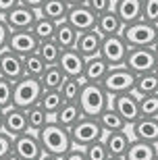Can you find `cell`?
<instances>
[{
  "label": "cell",
  "mask_w": 158,
  "mask_h": 160,
  "mask_svg": "<svg viewBox=\"0 0 158 160\" xmlns=\"http://www.w3.org/2000/svg\"><path fill=\"white\" fill-rule=\"evenodd\" d=\"M64 104L63 96H60L59 89H42L40 94V100H38V106L44 108L46 110V114H50V117H54V114L59 112V108Z\"/></svg>",
  "instance_id": "4316f807"
},
{
  "label": "cell",
  "mask_w": 158,
  "mask_h": 160,
  "mask_svg": "<svg viewBox=\"0 0 158 160\" xmlns=\"http://www.w3.org/2000/svg\"><path fill=\"white\" fill-rule=\"evenodd\" d=\"M2 160H21V158H19V156H17V154H15V152L11 150V152H8V154H6V156H4Z\"/></svg>",
  "instance_id": "bcb514c9"
},
{
  "label": "cell",
  "mask_w": 158,
  "mask_h": 160,
  "mask_svg": "<svg viewBox=\"0 0 158 160\" xmlns=\"http://www.w3.org/2000/svg\"><path fill=\"white\" fill-rule=\"evenodd\" d=\"M125 67L133 75H144V73H152L156 67V56L150 48H129L127 56H125Z\"/></svg>",
  "instance_id": "52a82bcc"
},
{
  "label": "cell",
  "mask_w": 158,
  "mask_h": 160,
  "mask_svg": "<svg viewBox=\"0 0 158 160\" xmlns=\"http://www.w3.org/2000/svg\"><path fill=\"white\" fill-rule=\"evenodd\" d=\"M79 36V31H75L67 21H60L56 23V29H54V44L60 48V50H69V48L75 46V40Z\"/></svg>",
  "instance_id": "484cf974"
},
{
  "label": "cell",
  "mask_w": 158,
  "mask_h": 160,
  "mask_svg": "<svg viewBox=\"0 0 158 160\" xmlns=\"http://www.w3.org/2000/svg\"><path fill=\"white\" fill-rule=\"evenodd\" d=\"M98 123H100V127L104 129V133H106V131H123V129H129L127 125H125V121L119 117L117 110H115L112 106H108L104 112H100Z\"/></svg>",
  "instance_id": "f546056e"
},
{
  "label": "cell",
  "mask_w": 158,
  "mask_h": 160,
  "mask_svg": "<svg viewBox=\"0 0 158 160\" xmlns=\"http://www.w3.org/2000/svg\"><path fill=\"white\" fill-rule=\"evenodd\" d=\"M150 50H152V52H154V56H156V60H158V38H156V40H154V44H152V46H150Z\"/></svg>",
  "instance_id": "7dc6e473"
},
{
  "label": "cell",
  "mask_w": 158,
  "mask_h": 160,
  "mask_svg": "<svg viewBox=\"0 0 158 160\" xmlns=\"http://www.w3.org/2000/svg\"><path fill=\"white\" fill-rule=\"evenodd\" d=\"M0 77L8 79L11 83L19 81L23 77V58L13 54L11 50H2L0 52Z\"/></svg>",
  "instance_id": "e0dca14e"
},
{
  "label": "cell",
  "mask_w": 158,
  "mask_h": 160,
  "mask_svg": "<svg viewBox=\"0 0 158 160\" xmlns=\"http://www.w3.org/2000/svg\"><path fill=\"white\" fill-rule=\"evenodd\" d=\"M0 131H2V108H0Z\"/></svg>",
  "instance_id": "f5cc1de1"
},
{
  "label": "cell",
  "mask_w": 158,
  "mask_h": 160,
  "mask_svg": "<svg viewBox=\"0 0 158 160\" xmlns=\"http://www.w3.org/2000/svg\"><path fill=\"white\" fill-rule=\"evenodd\" d=\"M19 4L27 6V8H33V11H40V6L44 4V0H19Z\"/></svg>",
  "instance_id": "f6af8a7d"
},
{
  "label": "cell",
  "mask_w": 158,
  "mask_h": 160,
  "mask_svg": "<svg viewBox=\"0 0 158 160\" xmlns=\"http://www.w3.org/2000/svg\"><path fill=\"white\" fill-rule=\"evenodd\" d=\"M40 160H60V158H56V156H48V154H44Z\"/></svg>",
  "instance_id": "681fc988"
},
{
  "label": "cell",
  "mask_w": 158,
  "mask_h": 160,
  "mask_svg": "<svg viewBox=\"0 0 158 160\" xmlns=\"http://www.w3.org/2000/svg\"><path fill=\"white\" fill-rule=\"evenodd\" d=\"M11 150H13V137L6 135L4 131H0V160L4 158Z\"/></svg>",
  "instance_id": "60d3db41"
},
{
  "label": "cell",
  "mask_w": 158,
  "mask_h": 160,
  "mask_svg": "<svg viewBox=\"0 0 158 160\" xmlns=\"http://www.w3.org/2000/svg\"><path fill=\"white\" fill-rule=\"evenodd\" d=\"M156 148H158V143H156Z\"/></svg>",
  "instance_id": "9f6ffc18"
},
{
  "label": "cell",
  "mask_w": 158,
  "mask_h": 160,
  "mask_svg": "<svg viewBox=\"0 0 158 160\" xmlns=\"http://www.w3.org/2000/svg\"><path fill=\"white\" fill-rule=\"evenodd\" d=\"M154 75L158 77V60H156V67H154Z\"/></svg>",
  "instance_id": "816d5d0a"
},
{
  "label": "cell",
  "mask_w": 158,
  "mask_h": 160,
  "mask_svg": "<svg viewBox=\"0 0 158 160\" xmlns=\"http://www.w3.org/2000/svg\"><path fill=\"white\" fill-rule=\"evenodd\" d=\"M46 62L38 56V54H29V56H23V77H31V79H40L42 73L46 71Z\"/></svg>",
  "instance_id": "d6a6232c"
},
{
  "label": "cell",
  "mask_w": 158,
  "mask_h": 160,
  "mask_svg": "<svg viewBox=\"0 0 158 160\" xmlns=\"http://www.w3.org/2000/svg\"><path fill=\"white\" fill-rule=\"evenodd\" d=\"M137 104H140V117H156L158 119V94L140 96Z\"/></svg>",
  "instance_id": "d590c367"
},
{
  "label": "cell",
  "mask_w": 158,
  "mask_h": 160,
  "mask_svg": "<svg viewBox=\"0 0 158 160\" xmlns=\"http://www.w3.org/2000/svg\"><path fill=\"white\" fill-rule=\"evenodd\" d=\"M81 79H71L67 77L63 81V85H60V96H63L64 102H77L79 100V94H81Z\"/></svg>",
  "instance_id": "e575fe53"
},
{
  "label": "cell",
  "mask_w": 158,
  "mask_h": 160,
  "mask_svg": "<svg viewBox=\"0 0 158 160\" xmlns=\"http://www.w3.org/2000/svg\"><path fill=\"white\" fill-rule=\"evenodd\" d=\"M13 152L21 160H40L42 156H44L42 146H40V142H38V135L31 133V131L13 137Z\"/></svg>",
  "instance_id": "30bf717a"
},
{
  "label": "cell",
  "mask_w": 158,
  "mask_h": 160,
  "mask_svg": "<svg viewBox=\"0 0 158 160\" xmlns=\"http://www.w3.org/2000/svg\"><path fill=\"white\" fill-rule=\"evenodd\" d=\"M154 160H158V156H156V158H154Z\"/></svg>",
  "instance_id": "11a10c76"
},
{
  "label": "cell",
  "mask_w": 158,
  "mask_h": 160,
  "mask_svg": "<svg viewBox=\"0 0 158 160\" xmlns=\"http://www.w3.org/2000/svg\"><path fill=\"white\" fill-rule=\"evenodd\" d=\"M108 160H125L123 156H108Z\"/></svg>",
  "instance_id": "f907efd6"
},
{
  "label": "cell",
  "mask_w": 158,
  "mask_h": 160,
  "mask_svg": "<svg viewBox=\"0 0 158 160\" xmlns=\"http://www.w3.org/2000/svg\"><path fill=\"white\" fill-rule=\"evenodd\" d=\"M25 119H27V129H29L31 133H38V131L50 121V114H46L44 108H40L35 104V106H29L25 110Z\"/></svg>",
  "instance_id": "4dcf8cb0"
},
{
  "label": "cell",
  "mask_w": 158,
  "mask_h": 160,
  "mask_svg": "<svg viewBox=\"0 0 158 160\" xmlns=\"http://www.w3.org/2000/svg\"><path fill=\"white\" fill-rule=\"evenodd\" d=\"M60 52H63V50L54 44V40L40 42V44H38V50H35V54H38V56L46 62V65H56V62H59Z\"/></svg>",
  "instance_id": "836d02e7"
},
{
  "label": "cell",
  "mask_w": 158,
  "mask_h": 160,
  "mask_svg": "<svg viewBox=\"0 0 158 160\" xmlns=\"http://www.w3.org/2000/svg\"><path fill=\"white\" fill-rule=\"evenodd\" d=\"M100 46H102V36L96 29H89V31H81L77 36L73 50H77L83 58H92V56L100 54Z\"/></svg>",
  "instance_id": "ac0fdd59"
},
{
  "label": "cell",
  "mask_w": 158,
  "mask_h": 160,
  "mask_svg": "<svg viewBox=\"0 0 158 160\" xmlns=\"http://www.w3.org/2000/svg\"><path fill=\"white\" fill-rule=\"evenodd\" d=\"M133 94L140 96H150V94H158V77L152 73H144V75H135V83H133Z\"/></svg>",
  "instance_id": "83f0119b"
},
{
  "label": "cell",
  "mask_w": 158,
  "mask_h": 160,
  "mask_svg": "<svg viewBox=\"0 0 158 160\" xmlns=\"http://www.w3.org/2000/svg\"><path fill=\"white\" fill-rule=\"evenodd\" d=\"M83 152H85V160H108V152H106L102 139H98V142L85 146Z\"/></svg>",
  "instance_id": "74e56055"
},
{
  "label": "cell",
  "mask_w": 158,
  "mask_h": 160,
  "mask_svg": "<svg viewBox=\"0 0 158 160\" xmlns=\"http://www.w3.org/2000/svg\"><path fill=\"white\" fill-rule=\"evenodd\" d=\"M110 106L117 110V114L125 121V125H133L135 121L140 119V104H137V96L133 92L127 94H119L110 98Z\"/></svg>",
  "instance_id": "9c48e42d"
},
{
  "label": "cell",
  "mask_w": 158,
  "mask_h": 160,
  "mask_svg": "<svg viewBox=\"0 0 158 160\" xmlns=\"http://www.w3.org/2000/svg\"><path fill=\"white\" fill-rule=\"evenodd\" d=\"M38 17H40L38 11L27 8V6H23V4H17L15 8H11L8 12H4L0 19L4 21V25L8 27V31H27V29H31V25L35 23Z\"/></svg>",
  "instance_id": "ba28073f"
},
{
  "label": "cell",
  "mask_w": 158,
  "mask_h": 160,
  "mask_svg": "<svg viewBox=\"0 0 158 160\" xmlns=\"http://www.w3.org/2000/svg\"><path fill=\"white\" fill-rule=\"evenodd\" d=\"M67 12H69V4L64 0H44L38 15L44 19H50L54 23H60V21L67 19Z\"/></svg>",
  "instance_id": "d4e9b609"
},
{
  "label": "cell",
  "mask_w": 158,
  "mask_h": 160,
  "mask_svg": "<svg viewBox=\"0 0 158 160\" xmlns=\"http://www.w3.org/2000/svg\"><path fill=\"white\" fill-rule=\"evenodd\" d=\"M127 44L123 42L121 36H110V38H102V46H100V56L112 67H121L125 62L127 56Z\"/></svg>",
  "instance_id": "8fae6325"
},
{
  "label": "cell",
  "mask_w": 158,
  "mask_h": 160,
  "mask_svg": "<svg viewBox=\"0 0 158 160\" xmlns=\"http://www.w3.org/2000/svg\"><path fill=\"white\" fill-rule=\"evenodd\" d=\"M121 38L127 44V48H150L158 38V25L146 23L140 19L131 25H123Z\"/></svg>",
  "instance_id": "3957f363"
},
{
  "label": "cell",
  "mask_w": 158,
  "mask_h": 160,
  "mask_svg": "<svg viewBox=\"0 0 158 160\" xmlns=\"http://www.w3.org/2000/svg\"><path fill=\"white\" fill-rule=\"evenodd\" d=\"M108 71H110V65H108L100 54H98V56H92V58H85V67H83L81 81H85V83H98V85H100Z\"/></svg>",
  "instance_id": "ffe728a7"
},
{
  "label": "cell",
  "mask_w": 158,
  "mask_h": 160,
  "mask_svg": "<svg viewBox=\"0 0 158 160\" xmlns=\"http://www.w3.org/2000/svg\"><path fill=\"white\" fill-rule=\"evenodd\" d=\"M96 19H98V15H94L85 4H75V6H69V12H67L64 21L75 31L81 33V31L96 29Z\"/></svg>",
  "instance_id": "4fadbf2b"
},
{
  "label": "cell",
  "mask_w": 158,
  "mask_h": 160,
  "mask_svg": "<svg viewBox=\"0 0 158 160\" xmlns=\"http://www.w3.org/2000/svg\"><path fill=\"white\" fill-rule=\"evenodd\" d=\"M64 2H67L69 6H75V4H83L85 0H64Z\"/></svg>",
  "instance_id": "c3c4849f"
},
{
  "label": "cell",
  "mask_w": 158,
  "mask_h": 160,
  "mask_svg": "<svg viewBox=\"0 0 158 160\" xmlns=\"http://www.w3.org/2000/svg\"><path fill=\"white\" fill-rule=\"evenodd\" d=\"M79 108H81L83 117H94L98 119L100 112H104L106 108L110 106V96L106 94L102 85L98 83H81V94L77 100Z\"/></svg>",
  "instance_id": "7a4b0ae2"
},
{
  "label": "cell",
  "mask_w": 158,
  "mask_h": 160,
  "mask_svg": "<svg viewBox=\"0 0 158 160\" xmlns=\"http://www.w3.org/2000/svg\"><path fill=\"white\" fill-rule=\"evenodd\" d=\"M35 135H38V142H40V146H42V152L48 154V156L63 158V156L73 148L69 129L60 127V125L54 123V121H48Z\"/></svg>",
  "instance_id": "6da1fadb"
},
{
  "label": "cell",
  "mask_w": 158,
  "mask_h": 160,
  "mask_svg": "<svg viewBox=\"0 0 158 160\" xmlns=\"http://www.w3.org/2000/svg\"><path fill=\"white\" fill-rule=\"evenodd\" d=\"M8 106H13V83L0 77V108L4 110Z\"/></svg>",
  "instance_id": "f35d334b"
},
{
  "label": "cell",
  "mask_w": 158,
  "mask_h": 160,
  "mask_svg": "<svg viewBox=\"0 0 158 160\" xmlns=\"http://www.w3.org/2000/svg\"><path fill=\"white\" fill-rule=\"evenodd\" d=\"M131 127V139L146 143H158V119L156 117H140Z\"/></svg>",
  "instance_id": "2e32d148"
},
{
  "label": "cell",
  "mask_w": 158,
  "mask_h": 160,
  "mask_svg": "<svg viewBox=\"0 0 158 160\" xmlns=\"http://www.w3.org/2000/svg\"><path fill=\"white\" fill-rule=\"evenodd\" d=\"M141 21L158 25V0H141Z\"/></svg>",
  "instance_id": "8d00e7d4"
},
{
  "label": "cell",
  "mask_w": 158,
  "mask_h": 160,
  "mask_svg": "<svg viewBox=\"0 0 158 160\" xmlns=\"http://www.w3.org/2000/svg\"><path fill=\"white\" fill-rule=\"evenodd\" d=\"M60 160H85V152H83V148H75L73 146Z\"/></svg>",
  "instance_id": "b9f144b4"
},
{
  "label": "cell",
  "mask_w": 158,
  "mask_h": 160,
  "mask_svg": "<svg viewBox=\"0 0 158 160\" xmlns=\"http://www.w3.org/2000/svg\"><path fill=\"white\" fill-rule=\"evenodd\" d=\"M129 142H131V137H129L127 129L106 131L104 137H102V143H104L108 156H125V152H127V148H129Z\"/></svg>",
  "instance_id": "d6986e66"
},
{
  "label": "cell",
  "mask_w": 158,
  "mask_h": 160,
  "mask_svg": "<svg viewBox=\"0 0 158 160\" xmlns=\"http://www.w3.org/2000/svg\"><path fill=\"white\" fill-rule=\"evenodd\" d=\"M110 2H117V0H110Z\"/></svg>",
  "instance_id": "db71d44e"
},
{
  "label": "cell",
  "mask_w": 158,
  "mask_h": 160,
  "mask_svg": "<svg viewBox=\"0 0 158 160\" xmlns=\"http://www.w3.org/2000/svg\"><path fill=\"white\" fill-rule=\"evenodd\" d=\"M2 131L11 137H17L21 133H27V119H25V110L17 106H8L2 110Z\"/></svg>",
  "instance_id": "5bb4252c"
},
{
  "label": "cell",
  "mask_w": 158,
  "mask_h": 160,
  "mask_svg": "<svg viewBox=\"0 0 158 160\" xmlns=\"http://www.w3.org/2000/svg\"><path fill=\"white\" fill-rule=\"evenodd\" d=\"M112 11L119 15L123 25H131L141 19V0H117Z\"/></svg>",
  "instance_id": "7402d4cb"
},
{
  "label": "cell",
  "mask_w": 158,
  "mask_h": 160,
  "mask_svg": "<svg viewBox=\"0 0 158 160\" xmlns=\"http://www.w3.org/2000/svg\"><path fill=\"white\" fill-rule=\"evenodd\" d=\"M133 83H135V75L125 65H121V67H112L110 71L106 73V77L102 79L100 85L112 98V96H119V94L133 92Z\"/></svg>",
  "instance_id": "5b68a950"
},
{
  "label": "cell",
  "mask_w": 158,
  "mask_h": 160,
  "mask_svg": "<svg viewBox=\"0 0 158 160\" xmlns=\"http://www.w3.org/2000/svg\"><path fill=\"white\" fill-rule=\"evenodd\" d=\"M38 44L40 42L33 38L29 29L27 31H11L8 33V40H6V50H11L13 54H17V56H29L38 50Z\"/></svg>",
  "instance_id": "7c38bea8"
},
{
  "label": "cell",
  "mask_w": 158,
  "mask_h": 160,
  "mask_svg": "<svg viewBox=\"0 0 158 160\" xmlns=\"http://www.w3.org/2000/svg\"><path fill=\"white\" fill-rule=\"evenodd\" d=\"M42 94V85L38 79L21 77L19 81L13 83V106L27 110L29 106H35Z\"/></svg>",
  "instance_id": "8992f818"
},
{
  "label": "cell",
  "mask_w": 158,
  "mask_h": 160,
  "mask_svg": "<svg viewBox=\"0 0 158 160\" xmlns=\"http://www.w3.org/2000/svg\"><path fill=\"white\" fill-rule=\"evenodd\" d=\"M8 33H11V31H8V27H6L4 21L0 19V52H2V50L6 48V40H8Z\"/></svg>",
  "instance_id": "7bdbcfd3"
},
{
  "label": "cell",
  "mask_w": 158,
  "mask_h": 160,
  "mask_svg": "<svg viewBox=\"0 0 158 160\" xmlns=\"http://www.w3.org/2000/svg\"><path fill=\"white\" fill-rule=\"evenodd\" d=\"M121 29H123V23L115 11H106L102 15H98L96 19V31H98L102 38H110V36H121Z\"/></svg>",
  "instance_id": "44dd1931"
},
{
  "label": "cell",
  "mask_w": 158,
  "mask_h": 160,
  "mask_svg": "<svg viewBox=\"0 0 158 160\" xmlns=\"http://www.w3.org/2000/svg\"><path fill=\"white\" fill-rule=\"evenodd\" d=\"M83 4L88 6L94 15H102V12L115 8V2H110V0H85Z\"/></svg>",
  "instance_id": "ab89813d"
},
{
  "label": "cell",
  "mask_w": 158,
  "mask_h": 160,
  "mask_svg": "<svg viewBox=\"0 0 158 160\" xmlns=\"http://www.w3.org/2000/svg\"><path fill=\"white\" fill-rule=\"evenodd\" d=\"M83 117L81 108H79V104L77 102H64L63 106L59 108V112L54 114V123H59L60 127H64V129H71L73 125L77 123V121Z\"/></svg>",
  "instance_id": "cb8c5ba5"
},
{
  "label": "cell",
  "mask_w": 158,
  "mask_h": 160,
  "mask_svg": "<svg viewBox=\"0 0 158 160\" xmlns=\"http://www.w3.org/2000/svg\"><path fill=\"white\" fill-rule=\"evenodd\" d=\"M156 156H158V148L154 146V143H146V142L131 139L123 158L125 160H154Z\"/></svg>",
  "instance_id": "603a6c76"
},
{
  "label": "cell",
  "mask_w": 158,
  "mask_h": 160,
  "mask_svg": "<svg viewBox=\"0 0 158 160\" xmlns=\"http://www.w3.org/2000/svg\"><path fill=\"white\" fill-rule=\"evenodd\" d=\"M69 135H71V142H73L75 148H85L89 143L102 139L104 137V129L100 127L98 119H94V117H81L69 129Z\"/></svg>",
  "instance_id": "277c9868"
},
{
  "label": "cell",
  "mask_w": 158,
  "mask_h": 160,
  "mask_svg": "<svg viewBox=\"0 0 158 160\" xmlns=\"http://www.w3.org/2000/svg\"><path fill=\"white\" fill-rule=\"evenodd\" d=\"M59 69L63 71L64 77H71V79H81L83 77V67H85V58L81 54L69 48V50H63L59 56Z\"/></svg>",
  "instance_id": "9a60e30c"
},
{
  "label": "cell",
  "mask_w": 158,
  "mask_h": 160,
  "mask_svg": "<svg viewBox=\"0 0 158 160\" xmlns=\"http://www.w3.org/2000/svg\"><path fill=\"white\" fill-rule=\"evenodd\" d=\"M54 29H56V23H54V21L44 19V17H38L29 31L33 33V38L38 42H46V40H52L54 38Z\"/></svg>",
  "instance_id": "1f68e13d"
},
{
  "label": "cell",
  "mask_w": 158,
  "mask_h": 160,
  "mask_svg": "<svg viewBox=\"0 0 158 160\" xmlns=\"http://www.w3.org/2000/svg\"><path fill=\"white\" fill-rule=\"evenodd\" d=\"M17 4H19V0H0V17L4 12H8L11 8H15Z\"/></svg>",
  "instance_id": "ee69618b"
},
{
  "label": "cell",
  "mask_w": 158,
  "mask_h": 160,
  "mask_svg": "<svg viewBox=\"0 0 158 160\" xmlns=\"http://www.w3.org/2000/svg\"><path fill=\"white\" fill-rule=\"evenodd\" d=\"M64 75L63 71L59 69V65H48L46 67V71L42 73V77L38 79L42 85V89H60V85H63L64 81Z\"/></svg>",
  "instance_id": "f1b7e54d"
}]
</instances>
